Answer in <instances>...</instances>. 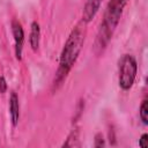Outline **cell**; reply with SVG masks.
Returning a JSON list of instances; mask_svg holds the SVG:
<instances>
[{"label": "cell", "mask_w": 148, "mask_h": 148, "mask_svg": "<svg viewBox=\"0 0 148 148\" xmlns=\"http://www.w3.org/2000/svg\"><path fill=\"white\" fill-rule=\"evenodd\" d=\"M12 32L15 42V57L17 60H21L24 45V30L22 28V24L17 20L12 21Z\"/></svg>", "instance_id": "277c9868"}, {"label": "cell", "mask_w": 148, "mask_h": 148, "mask_svg": "<svg viewBox=\"0 0 148 148\" xmlns=\"http://www.w3.org/2000/svg\"><path fill=\"white\" fill-rule=\"evenodd\" d=\"M94 146L96 148H101V147H104L105 146V139L103 136L102 133H97L95 135V139H94Z\"/></svg>", "instance_id": "30bf717a"}, {"label": "cell", "mask_w": 148, "mask_h": 148, "mask_svg": "<svg viewBox=\"0 0 148 148\" xmlns=\"http://www.w3.org/2000/svg\"><path fill=\"white\" fill-rule=\"evenodd\" d=\"M7 90V81L5 79V76H0V92L5 94Z\"/></svg>", "instance_id": "7c38bea8"}, {"label": "cell", "mask_w": 148, "mask_h": 148, "mask_svg": "<svg viewBox=\"0 0 148 148\" xmlns=\"http://www.w3.org/2000/svg\"><path fill=\"white\" fill-rule=\"evenodd\" d=\"M102 2L103 0H86L82 10V23L87 24L95 18V16L97 15L101 8Z\"/></svg>", "instance_id": "5b68a950"}, {"label": "cell", "mask_w": 148, "mask_h": 148, "mask_svg": "<svg viewBox=\"0 0 148 148\" xmlns=\"http://www.w3.org/2000/svg\"><path fill=\"white\" fill-rule=\"evenodd\" d=\"M9 116H10V121L12 125L15 127L18 124L20 120V102L16 92H12L9 97Z\"/></svg>", "instance_id": "8992f818"}, {"label": "cell", "mask_w": 148, "mask_h": 148, "mask_svg": "<svg viewBox=\"0 0 148 148\" xmlns=\"http://www.w3.org/2000/svg\"><path fill=\"white\" fill-rule=\"evenodd\" d=\"M84 28L82 27V24H77L75 25L71 34L68 35L60 57H59V66L56 71V75L52 82V91H57L64 83V81L66 80L67 75L69 74L71 69L73 68L74 64L76 62L79 54L82 50V46L84 44Z\"/></svg>", "instance_id": "6da1fadb"}, {"label": "cell", "mask_w": 148, "mask_h": 148, "mask_svg": "<svg viewBox=\"0 0 148 148\" xmlns=\"http://www.w3.org/2000/svg\"><path fill=\"white\" fill-rule=\"evenodd\" d=\"M139 117H140V120L142 121L143 125H147L148 124V101L147 99H143L142 103H141V105H140Z\"/></svg>", "instance_id": "ba28073f"}, {"label": "cell", "mask_w": 148, "mask_h": 148, "mask_svg": "<svg viewBox=\"0 0 148 148\" xmlns=\"http://www.w3.org/2000/svg\"><path fill=\"white\" fill-rule=\"evenodd\" d=\"M39 40H40V27L36 21H34L30 25V35H29V44L32 51L38 50Z\"/></svg>", "instance_id": "52a82bcc"}, {"label": "cell", "mask_w": 148, "mask_h": 148, "mask_svg": "<svg viewBox=\"0 0 148 148\" xmlns=\"http://www.w3.org/2000/svg\"><path fill=\"white\" fill-rule=\"evenodd\" d=\"M77 139H79V131L77 130H73L69 133L66 142L62 143V147H73V146H76L77 143H75V141H77Z\"/></svg>", "instance_id": "9c48e42d"}, {"label": "cell", "mask_w": 148, "mask_h": 148, "mask_svg": "<svg viewBox=\"0 0 148 148\" xmlns=\"http://www.w3.org/2000/svg\"><path fill=\"white\" fill-rule=\"evenodd\" d=\"M139 146L141 148H147L148 147V134L147 133H143L140 139H139Z\"/></svg>", "instance_id": "8fae6325"}, {"label": "cell", "mask_w": 148, "mask_h": 148, "mask_svg": "<svg viewBox=\"0 0 148 148\" xmlns=\"http://www.w3.org/2000/svg\"><path fill=\"white\" fill-rule=\"evenodd\" d=\"M127 1L128 0H109L103 14V18L99 23V27L96 34L94 46H92V51L96 54V57H101L105 52L118 27L124 8L127 5Z\"/></svg>", "instance_id": "7a4b0ae2"}, {"label": "cell", "mask_w": 148, "mask_h": 148, "mask_svg": "<svg viewBox=\"0 0 148 148\" xmlns=\"http://www.w3.org/2000/svg\"><path fill=\"white\" fill-rule=\"evenodd\" d=\"M138 73V62L134 56L124 54L118 61V84L124 91H128L135 81Z\"/></svg>", "instance_id": "3957f363"}]
</instances>
